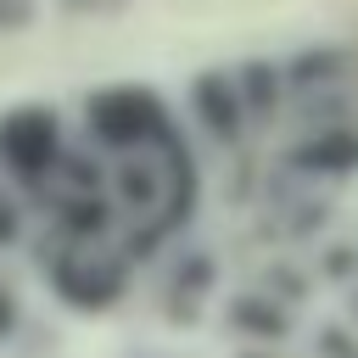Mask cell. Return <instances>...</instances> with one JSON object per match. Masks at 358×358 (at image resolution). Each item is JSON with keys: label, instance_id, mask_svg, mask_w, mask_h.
I'll use <instances>...</instances> for the list:
<instances>
[{"label": "cell", "instance_id": "11", "mask_svg": "<svg viewBox=\"0 0 358 358\" xmlns=\"http://www.w3.org/2000/svg\"><path fill=\"white\" fill-rule=\"evenodd\" d=\"M207 285H213V257H207V252H196V257L173 263V302H179V291H185V296H196V291H207Z\"/></svg>", "mask_w": 358, "mask_h": 358}, {"label": "cell", "instance_id": "12", "mask_svg": "<svg viewBox=\"0 0 358 358\" xmlns=\"http://www.w3.org/2000/svg\"><path fill=\"white\" fill-rule=\"evenodd\" d=\"M56 179H67L73 190H95V185H101V162H95V157H84V151H67Z\"/></svg>", "mask_w": 358, "mask_h": 358}, {"label": "cell", "instance_id": "6", "mask_svg": "<svg viewBox=\"0 0 358 358\" xmlns=\"http://www.w3.org/2000/svg\"><path fill=\"white\" fill-rule=\"evenodd\" d=\"M117 196H123V207H134V213H162V201H168V173L157 168V157H129L117 173Z\"/></svg>", "mask_w": 358, "mask_h": 358}, {"label": "cell", "instance_id": "4", "mask_svg": "<svg viewBox=\"0 0 358 358\" xmlns=\"http://www.w3.org/2000/svg\"><path fill=\"white\" fill-rule=\"evenodd\" d=\"M190 112L213 140H235L246 123V95L235 84V73H201L190 84Z\"/></svg>", "mask_w": 358, "mask_h": 358}, {"label": "cell", "instance_id": "9", "mask_svg": "<svg viewBox=\"0 0 358 358\" xmlns=\"http://www.w3.org/2000/svg\"><path fill=\"white\" fill-rule=\"evenodd\" d=\"M235 84H241V95H246V112H268L274 106V84H280V67H268V62H246L241 73H235Z\"/></svg>", "mask_w": 358, "mask_h": 358}, {"label": "cell", "instance_id": "15", "mask_svg": "<svg viewBox=\"0 0 358 358\" xmlns=\"http://www.w3.org/2000/svg\"><path fill=\"white\" fill-rule=\"evenodd\" d=\"M324 352H336V358H358V347H352L341 330H324Z\"/></svg>", "mask_w": 358, "mask_h": 358}, {"label": "cell", "instance_id": "2", "mask_svg": "<svg viewBox=\"0 0 358 358\" xmlns=\"http://www.w3.org/2000/svg\"><path fill=\"white\" fill-rule=\"evenodd\" d=\"M62 117L50 106H17L0 117V168L17 185H45L62 173Z\"/></svg>", "mask_w": 358, "mask_h": 358}, {"label": "cell", "instance_id": "5", "mask_svg": "<svg viewBox=\"0 0 358 358\" xmlns=\"http://www.w3.org/2000/svg\"><path fill=\"white\" fill-rule=\"evenodd\" d=\"M291 168H296V173H308V179L352 173V168H358V123L313 129L308 140H296V145H291Z\"/></svg>", "mask_w": 358, "mask_h": 358}, {"label": "cell", "instance_id": "8", "mask_svg": "<svg viewBox=\"0 0 358 358\" xmlns=\"http://www.w3.org/2000/svg\"><path fill=\"white\" fill-rule=\"evenodd\" d=\"M56 224H62V235H67V241L106 235V224H112V201H106V196H95V190H73V196H62V201H56Z\"/></svg>", "mask_w": 358, "mask_h": 358}, {"label": "cell", "instance_id": "17", "mask_svg": "<svg viewBox=\"0 0 358 358\" xmlns=\"http://www.w3.org/2000/svg\"><path fill=\"white\" fill-rule=\"evenodd\" d=\"M352 302H358V291H352Z\"/></svg>", "mask_w": 358, "mask_h": 358}, {"label": "cell", "instance_id": "14", "mask_svg": "<svg viewBox=\"0 0 358 358\" xmlns=\"http://www.w3.org/2000/svg\"><path fill=\"white\" fill-rule=\"evenodd\" d=\"M352 263H358V252H330V268H324V274H330V280H347Z\"/></svg>", "mask_w": 358, "mask_h": 358}, {"label": "cell", "instance_id": "7", "mask_svg": "<svg viewBox=\"0 0 358 358\" xmlns=\"http://www.w3.org/2000/svg\"><path fill=\"white\" fill-rule=\"evenodd\" d=\"M229 324L241 330V336H257V341H280L285 330H291V313L268 296V291H241L235 302H229Z\"/></svg>", "mask_w": 358, "mask_h": 358}, {"label": "cell", "instance_id": "16", "mask_svg": "<svg viewBox=\"0 0 358 358\" xmlns=\"http://www.w3.org/2000/svg\"><path fill=\"white\" fill-rule=\"evenodd\" d=\"M246 358H257V352H246Z\"/></svg>", "mask_w": 358, "mask_h": 358}, {"label": "cell", "instance_id": "1", "mask_svg": "<svg viewBox=\"0 0 358 358\" xmlns=\"http://www.w3.org/2000/svg\"><path fill=\"white\" fill-rule=\"evenodd\" d=\"M84 129H90V140H95L101 151H134V157H151V151L173 134L168 106H162L151 90H134V84L90 95V101H84Z\"/></svg>", "mask_w": 358, "mask_h": 358}, {"label": "cell", "instance_id": "13", "mask_svg": "<svg viewBox=\"0 0 358 358\" xmlns=\"http://www.w3.org/2000/svg\"><path fill=\"white\" fill-rule=\"evenodd\" d=\"M11 330H17V296L0 285V336H11Z\"/></svg>", "mask_w": 358, "mask_h": 358}, {"label": "cell", "instance_id": "3", "mask_svg": "<svg viewBox=\"0 0 358 358\" xmlns=\"http://www.w3.org/2000/svg\"><path fill=\"white\" fill-rule=\"evenodd\" d=\"M50 291L78 308V313H101L123 296V263L117 257H78V252H50Z\"/></svg>", "mask_w": 358, "mask_h": 358}, {"label": "cell", "instance_id": "10", "mask_svg": "<svg viewBox=\"0 0 358 358\" xmlns=\"http://www.w3.org/2000/svg\"><path fill=\"white\" fill-rule=\"evenodd\" d=\"M341 50H319V56H296L291 67H285V78L296 84V90H324V78H336L341 73Z\"/></svg>", "mask_w": 358, "mask_h": 358}]
</instances>
